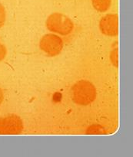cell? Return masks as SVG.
<instances>
[{
  "mask_svg": "<svg viewBox=\"0 0 133 157\" xmlns=\"http://www.w3.org/2000/svg\"><path fill=\"white\" fill-rule=\"evenodd\" d=\"M71 96L72 101L77 105H89L96 99V88L90 81L80 80L75 82L72 87Z\"/></svg>",
  "mask_w": 133,
  "mask_h": 157,
  "instance_id": "1",
  "label": "cell"
},
{
  "mask_svg": "<svg viewBox=\"0 0 133 157\" xmlns=\"http://www.w3.org/2000/svg\"><path fill=\"white\" fill-rule=\"evenodd\" d=\"M46 26L49 31L58 35H69L73 32L75 24L66 15L60 12H53L48 16Z\"/></svg>",
  "mask_w": 133,
  "mask_h": 157,
  "instance_id": "2",
  "label": "cell"
},
{
  "mask_svg": "<svg viewBox=\"0 0 133 157\" xmlns=\"http://www.w3.org/2000/svg\"><path fill=\"white\" fill-rule=\"evenodd\" d=\"M64 47L61 37L54 33L43 35L39 41V48L49 57H55L59 55Z\"/></svg>",
  "mask_w": 133,
  "mask_h": 157,
  "instance_id": "3",
  "label": "cell"
},
{
  "mask_svg": "<svg viewBox=\"0 0 133 157\" xmlns=\"http://www.w3.org/2000/svg\"><path fill=\"white\" fill-rule=\"evenodd\" d=\"M24 124L21 118L15 114L0 117V134L18 135L22 133Z\"/></svg>",
  "mask_w": 133,
  "mask_h": 157,
  "instance_id": "4",
  "label": "cell"
},
{
  "mask_svg": "<svg viewBox=\"0 0 133 157\" xmlns=\"http://www.w3.org/2000/svg\"><path fill=\"white\" fill-rule=\"evenodd\" d=\"M100 32L106 36L115 37L119 35V16L117 14H107L102 17L99 24Z\"/></svg>",
  "mask_w": 133,
  "mask_h": 157,
  "instance_id": "5",
  "label": "cell"
},
{
  "mask_svg": "<svg viewBox=\"0 0 133 157\" xmlns=\"http://www.w3.org/2000/svg\"><path fill=\"white\" fill-rule=\"evenodd\" d=\"M92 7L99 12H106L112 6V0H91Z\"/></svg>",
  "mask_w": 133,
  "mask_h": 157,
  "instance_id": "6",
  "label": "cell"
},
{
  "mask_svg": "<svg viewBox=\"0 0 133 157\" xmlns=\"http://www.w3.org/2000/svg\"><path fill=\"white\" fill-rule=\"evenodd\" d=\"M86 133H87V134L101 135V134H106V132L102 126L99 125V124H93V125H91L90 127H88Z\"/></svg>",
  "mask_w": 133,
  "mask_h": 157,
  "instance_id": "7",
  "label": "cell"
},
{
  "mask_svg": "<svg viewBox=\"0 0 133 157\" xmlns=\"http://www.w3.org/2000/svg\"><path fill=\"white\" fill-rule=\"evenodd\" d=\"M116 43H115V47L114 46L112 47V51L110 52V55H109L111 64L115 67H118L119 66V50L118 45H117Z\"/></svg>",
  "mask_w": 133,
  "mask_h": 157,
  "instance_id": "8",
  "label": "cell"
},
{
  "mask_svg": "<svg viewBox=\"0 0 133 157\" xmlns=\"http://www.w3.org/2000/svg\"><path fill=\"white\" fill-rule=\"evenodd\" d=\"M6 19V12L4 6L0 3V29L3 27Z\"/></svg>",
  "mask_w": 133,
  "mask_h": 157,
  "instance_id": "9",
  "label": "cell"
},
{
  "mask_svg": "<svg viewBox=\"0 0 133 157\" xmlns=\"http://www.w3.org/2000/svg\"><path fill=\"white\" fill-rule=\"evenodd\" d=\"M7 55V49L6 47L0 41V62L6 58Z\"/></svg>",
  "mask_w": 133,
  "mask_h": 157,
  "instance_id": "10",
  "label": "cell"
},
{
  "mask_svg": "<svg viewBox=\"0 0 133 157\" xmlns=\"http://www.w3.org/2000/svg\"><path fill=\"white\" fill-rule=\"evenodd\" d=\"M3 98H4V95H3L2 90V89L0 88V105H1L2 103Z\"/></svg>",
  "mask_w": 133,
  "mask_h": 157,
  "instance_id": "11",
  "label": "cell"
}]
</instances>
